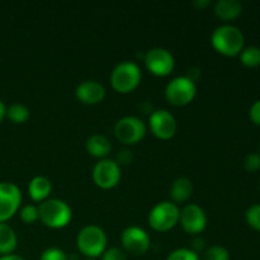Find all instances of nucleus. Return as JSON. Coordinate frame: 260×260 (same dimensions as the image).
Masks as SVG:
<instances>
[{
  "label": "nucleus",
  "instance_id": "1",
  "mask_svg": "<svg viewBox=\"0 0 260 260\" xmlns=\"http://www.w3.org/2000/svg\"><path fill=\"white\" fill-rule=\"evenodd\" d=\"M211 45L221 55L226 57H235L244 50L245 37L240 28L233 24H223L212 32Z\"/></svg>",
  "mask_w": 260,
  "mask_h": 260
},
{
  "label": "nucleus",
  "instance_id": "2",
  "mask_svg": "<svg viewBox=\"0 0 260 260\" xmlns=\"http://www.w3.org/2000/svg\"><path fill=\"white\" fill-rule=\"evenodd\" d=\"M38 220L48 229L60 230L71 222L73 211L70 206L62 200L48 198L37 206Z\"/></svg>",
  "mask_w": 260,
  "mask_h": 260
},
{
  "label": "nucleus",
  "instance_id": "3",
  "mask_svg": "<svg viewBox=\"0 0 260 260\" xmlns=\"http://www.w3.org/2000/svg\"><path fill=\"white\" fill-rule=\"evenodd\" d=\"M76 246L85 258L96 259L107 249V235L103 229L95 225H88L79 231Z\"/></svg>",
  "mask_w": 260,
  "mask_h": 260
},
{
  "label": "nucleus",
  "instance_id": "4",
  "mask_svg": "<svg viewBox=\"0 0 260 260\" xmlns=\"http://www.w3.org/2000/svg\"><path fill=\"white\" fill-rule=\"evenodd\" d=\"M142 73L139 65L131 61L118 63L111 73V85L119 94L132 93L141 83Z\"/></svg>",
  "mask_w": 260,
  "mask_h": 260
},
{
  "label": "nucleus",
  "instance_id": "5",
  "mask_svg": "<svg viewBox=\"0 0 260 260\" xmlns=\"http://www.w3.org/2000/svg\"><path fill=\"white\" fill-rule=\"evenodd\" d=\"M180 210L178 205L164 201L151 208L149 213V225L156 233H168L179 223Z\"/></svg>",
  "mask_w": 260,
  "mask_h": 260
},
{
  "label": "nucleus",
  "instance_id": "6",
  "mask_svg": "<svg viewBox=\"0 0 260 260\" xmlns=\"http://www.w3.org/2000/svg\"><path fill=\"white\" fill-rule=\"evenodd\" d=\"M165 99L174 107H185L193 102L197 94L196 83L188 76H178L165 86Z\"/></svg>",
  "mask_w": 260,
  "mask_h": 260
},
{
  "label": "nucleus",
  "instance_id": "7",
  "mask_svg": "<svg viewBox=\"0 0 260 260\" xmlns=\"http://www.w3.org/2000/svg\"><path fill=\"white\" fill-rule=\"evenodd\" d=\"M114 136L122 145L132 146L139 144L146 135V124L135 116H126L119 118L114 124Z\"/></svg>",
  "mask_w": 260,
  "mask_h": 260
},
{
  "label": "nucleus",
  "instance_id": "8",
  "mask_svg": "<svg viewBox=\"0 0 260 260\" xmlns=\"http://www.w3.org/2000/svg\"><path fill=\"white\" fill-rule=\"evenodd\" d=\"M144 62L149 73L157 78H167L175 68L174 56L169 50L162 47H155L146 51Z\"/></svg>",
  "mask_w": 260,
  "mask_h": 260
},
{
  "label": "nucleus",
  "instance_id": "9",
  "mask_svg": "<svg viewBox=\"0 0 260 260\" xmlns=\"http://www.w3.org/2000/svg\"><path fill=\"white\" fill-rule=\"evenodd\" d=\"M94 184L104 190L117 187L121 180V167L113 159H102L94 165L91 172Z\"/></svg>",
  "mask_w": 260,
  "mask_h": 260
},
{
  "label": "nucleus",
  "instance_id": "10",
  "mask_svg": "<svg viewBox=\"0 0 260 260\" xmlns=\"http://www.w3.org/2000/svg\"><path fill=\"white\" fill-rule=\"evenodd\" d=\"M22 205V192L12 182H0V223H7Z\"/></svg>",
  "mask_w": 260,
  "mask_h": 260
},
{
  "label": "nucleus",
  "instance_id": "11",
  "mask_svg": "<svg viewBox=\"0 0 260 260\" xmlns=\"http://www.w3.org/2000/svg\"><path fill=\"white\" fill-rule=\"evenodd\" d=\"M122 249L126 254L134 256H142L149 251L151 239L144 229L139 226H129L123 230L121 235Z\"/></svg>",
  "mask_w": 260,
  "mask_h": 260
},
{
  "label": "nucleus",
  "instance_id": "12",
  "mask_svg": "<svg viewBox=\"0 0 260 260\" xmlns=\"http://www.w3.org/2000/svg\"><path fill=\"white\" fill-rule=\"evenodd\" d=\"M149 128L156 139L167 141L173 139L178 131L175 117L167 109L154 111L149 117Z\"/></svg>",
  "mask_w": 260,
  "mask_h": 260
},
{
  "label": "nucleus",
  "instance_id": "13",
  "mask_svg": "<svg viewBox=\"0 0 260 260\" xmlns=\"http://www.w3.org/2000/svg\"><path fill=\"white\" fill-rule=\"evenodd\" d=\"M179 225L188 235H200L207 226L205 210L194 203H188L180 210Z\"/></svg>",
  "mask_w": 260,
  "mask_h": 260
},
{
  "label": "nucleus",
  "instance_id": "14",
  "mask_svg": "<svg viewBox=\"0 0 260 260\" xmlns=\"http://www.w3.org/2000/svg\"><path fill=\"white\" fill-rule=\"evenodd\" d=\"M75 98L85 106H95L106 98V89L95 80H84L76 86Z\"/></svg>",
  "mask_w": 260,
  "mask_h": 260
},
{
  "label": "nucleus",
  "instance_id": "15",
  "mask_svg": "<svg viewBox=\"0 0 260 260\" xmlns=\"http://www.w3.org/2000/svg\"><path fill=\"white\" fill-rule=\"evenodd\" d=\"M51 192H52V183L47 177L37 175L32 178L28 183V194L33 202H37L38 205L43 201L48 200Z\"/></svg>",
  "mask_w": 260,
  "mask_h": 260
},
{
  "label": "nucleus",
  "instance_id": "16",
  "mask_svg": "<svg viewBox=\"0 0 260 260\" xmlns=\"http://www.w3.org/2000/svg\"><path fill=\"white\" fill-rule=\"evenodd\" d=\"M213 12L222 22H233L243 13V4L238 0H218L213 5Z\"/></svg>",
  "mask_w": 260,
  "mask_h": 260
},
{
  "label": "nucleus",
  "instance_id": "17",
  "mask_svg": "<svg viewBox=\"0 0 260 260\" xmlns=\"http://www.w3.org/2000/svg\"><path fill=\"white\" fill-rule=\"evenodd\" d=\"M193 194V182L187 177H179L172 183L169 189L170 200L175 205L184 203L192 197Z\"/></svg>",
  "mask_w": 260,
  "mask_h": 260
},
{
  "label": "nucleus",
  "instance_id": "18",
  "mask_svg": "<svg viewBox=\"0 0 260 260\" xmlns=\"http://www.w3.org/2000/svg\"><path fill=\"white\" fill-rule=\"evenodd\" d=\"M85 149L89 155L96 159H107L112 151V144L103 135H91L85 141Z\"/></svg>",
  "mask_w": 260,
  "mask_h": 260
},
{
  "label": "nucleus",
  "instance_id": "19",
  "mask_svg": "<svg viewBox=\"0 0 260 260\" xmlns=\"http://www.w3.org/2000/svg\"><path fill=\"white\" fill-rule=\"evenodd\" d=\"M18 246V238L12 226L0 223V256L14 254Z\"/></svg>",
  "mask_w": 260,
  "mask_h": 260
},
{
  "label": "nucleus",
  "instance_id": "20",
  "mask_svg": "<svg viewBox=\"0 0 260 260\" xmlns=\"http://www.w3.org/2000/svg\"><path fill=\"white\" fill-rule=\"evenodd\" d=\"M29 108L24 104L13 103L7 108V118L14 124H23L29 119Z\"/></svg>",
  "mask_w": 260,
  "mask_h": 260
},
{
  "label": "nucleus",
  "instance_id": "21",
  "mask_svg": "<svg viewBox=\"0 0 260 260\" xmlns=\"http://www.w3.org/2000/svg\"><path fill=\"white\" fill-rule=\"evenodd\" d=\"M240 62L246 68H258L260 66V48L256 46L244 47L240 52Z\"/></svg>",
  "mask_w": 260,
  "mask_h": 260
},
{
  "label": "nucleus",
  "instance_id": "22",
  "mask_svg": "<svg viewBox=\"0 0 260 260\" xmlns=\"http://www.w3.org/2000/svg\"><path fill=\"white\" fill-rule=\"evenodd\" d=\"M202 260H230V253L225 246L212 245L203 250Z\"/></svg>",
  "mask_w": 260,
  "mask_h": 260
},
{
  "label": "nucleus",
  "instance_id": "23",
  "mask_svg": "<svg viewBox=\"0 0 260 260\" xmlns=\"http://www.w3.org/2000/svg\"><path fill=\"white\" fill-rule=\"evenodd\" d=\"M19 218L25 225H32L38 221V207L35 205H25L18 211Z\"/></svg>",
  "mask_w": 260,
  "mask_h": 260
},
{
  "label": "nucleus",
  "instance_id": "24",
  "mask_svg": "<svg viewBox=\"0 0 260 260\" xmlns=\"http://www.w3.org/2000/svg\"><path fill=\"white\" fill-rule=\"evenodd\" d=\"M245 221L251 229L260 231V205H253L246 210Z\"/></svg>",
  "mask_w": 260,
  "mask_h": 260
},
{
  "label": "nucleus",
  "instance_id": "25",
  "mask_svg": "<svg viewBox=\"0 0 260 260\" xmlns=\"http://www.w3.org/2000/svg\"><path fill=\"white\" fill-rule=\"evenodd\" d=\"M167 260H201L200 255L192 250V249L180 248L175 249L168 255Z\"/></svg>",
  "mask_w": 260,
  "mask_h": 260
},
{
  "label": "nucleus",
  "instance_id": "26",
  "mask_svg": "<svg viewBox=\"0 0 260 260\" xmlns=\"http://www.w3.org/2000/svg\"><path fill=\"white\" fill-rule=\"evenodd\" d=\"M40 260H69L68 254L60 248H47L42 251Z\"/></svg>",
  "mask_w": 260,
  "mask_h": 260
},
{
  "label": "nucleus",
  "instance_id": "27",
  "mask_svg": "<svg viewBox=\"0 0 260 260\" xmlns=\"http://www.w3.org/2000/svg\"><path fill=\"white\" fill-rule=\"evenodd\" d=\"M244 169L249 173H255L260 170V154L256 152H251V154L246 155L244 159Z\"/></svg>",
  "mask_w": 260,
  "mask_h": 260
},
{
  "label": "nucleus",
  "instance_id": "28",
  "mask_svg": "<svg viewBox=\"0 0 260 260\" xmlns=\"http://www.w3.org/2000/svg\"><path fill=\"white\" fill-rule=\"evenodd\" d=\"M101 258L102 260H127V254L123 249L113 246V248L106 249Z\"/></svg>",
  "mask_w": 260,
  "mask_h": 260
},
{
  "label": "nucleus",
  "instance_id": "29",
  "mask_svg": "<svg viewBox=\"0 0 260 260\" xmlns=\"http://www.w3.org/2000/svg\"><path fill=\"white\" fill-rule=\"evenodd\" d=\"M132 161H134V155H132V152L129 151V150H123V151L119 152L116 160V162L119 165V167H121V164L128 165L131 164Z\"/></svg>",
  "mask_w": 260,
  "mask_h": 260
},
{
  "label": "nucleus",
  "instance_id": "30",
  "mask_svg": "<svg viewBox=\"0 0 260 260\" xmlns=\"http://www.w3.org/2000/svg\"><path fill=\"white\" fill-rule=\"evenodd\" d=\"M249 117H250L251 122L260 126V101H256L255 103H253V106L250 107V111H249Z\"/></svg>",
  "mask_w": 260,
  "mask_h": 260
},
{
  "label": "nucleus",
  "instance_id": "31",
  "mask_svg": "<svg viewBox=\"0 0 260 260\" xmlns=\"http://www.w3.org/2000/svg\"><path fill=\"white\" fill-rule=\"evenodd\" d=\"M192 5L194 8H197L198 10H203V9H206L207 7H210L211 2L210 0H196V2L192 3Z\"/></svg>",
  "mask_w": 260,
  "mask_h": 260
},
{
  "label": "nucleus",
  "instance_id": "32",
  "mask_svg": "<svg viewBox=\"0 0 260 260\" xmlns=\"http://www.w3.org/2000/svg\"><path fill=\"white\" fill-rule=\"evenodd\" d=\"M5 117H7V107H5V104L3 103V101L0 99V124L3 123Z\"/></svg>",
  "mask_w": 260,
  "mask_h": 260
},
{
  "label": "nucleus",
  "instance_id": "33",
  "mask_svg": "<svg viewBox=\"0 0 260 260\" xmlns=\"http://www.w3.org/2000/svg\"><path fill=\"white\" fill-rule=\"evenodd\" d=\"M0 260H25L23 256L17 255V254H9V255L0 256Z\"/></svg>",
  "mask_w": 260,
  "mask_h": 260
},
{
  "label": "nucleus",
  "instance_id": "34",
  "mask_svg": "<svg viewBox=\"0 0 260 260\" xmlns=\"http://www.w3.org/2000/svg\"><path fill=\"white\" fill-rule=\"evenodd\" d=\"M84 260H95V259H90V258H85Z\"/></svg>",
  "mask_w": 260,
  "mask_h": 260
},
{
  "label": "nucleus",
  "instance_id": "35",
  "mask_svg": "<svg viewBox=\"0 0 260 260\" xmlns=\"http://www.w3.org/2000/svg\"><path fill=\"white\" fill-rule=\"evenodd\" d=\"M259 188H260V185H259Z\"/></svg>",
  "mask_w": 260,
  "mask_h": 260
},
{
  "label": "nucleus",
  "instance_id": "36",
  "mask_svg": "<svg viewBox=\"0 0 260 260\" xmlns=\"http://www.w3.org/2000/svg\"><path fill=\"white\" fill-rule=\"evenodd\" d=\"M259 154H260V152H259Z\"/></svg>",
  "mask_w": 260,
  "mask_h": 260
}]
</instances>
